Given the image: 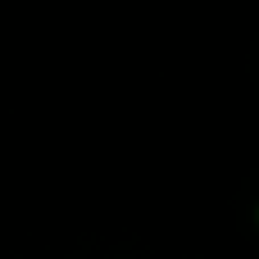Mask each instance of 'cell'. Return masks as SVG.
Segmentation results:
<instances>
[{"label": "cell", "mask_w": 259, "mask_h": 259, "mask_svg": "<svg viewBox=\"0 0 259 259\" xmlns=\"http://www.w3.org/2000/svg\"><path fill=\"white\" fill-rule=\"evenodd\" d=\"M255 228H259V205H255Z\"/></svg>", "instance_id": "cell-1"}]
</instances>
